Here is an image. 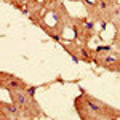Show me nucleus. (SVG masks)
<instances>
[{
    "instance_id": "f257e3e1",
    "label": "nucleus",
    "mask_w": 120,
    "mask_h": 120,
    "mask_svg": "<svg viewBox=\"0 0 120 120\" xmlns=\"http://www.w3.org/2000/svg\"><path fill=\"white\" fill-rule=\"evenodd\" d=\"M72 22V15L69 13L67 7L63 0H50V3L43 10L42 16L38 18L35 26L42 29L50 38L55 42L64 40V34L67 29H71Z\"/></svg>"
},
{
    "instance_id": "f03ea898",
    "label": "nucleus",
    "mask_w": 120,
    "mask_h": 120,
    "mask_svg": "<svg viewBox=\"0 0 120 120\" xmlns=\"http://www.w3.org/2000/svg\"><path fill=\"white\" fill-rule=\"evenodd\" d=\"M74 111L80 120H117L120 109L93 96L86 90L80 88V94L74 99Z\"/></svg>"
},
{
    "instance_id": "0eeeda50",
    "label": "nucleus",
    "mask_w": 120,
    "mask_h": 120,
    "mask_svg": "<svg viewBox=\"0 0 120 120\" xmlns=\"http://www.w3.org/2000/svg\"><path fill=\"white\" fill-rule=\"evenodd\" d=\"M59 45L63 46L67 55L74 59L75 63H85V64H93L94 63V48H91L86 43H82L79 40H61Z\"/></svg>"
},
{
    "instance_id": "6e6552de",
    "label": "nucleus",
    "mask_w": 120,
    "mask_h": 120,
    "mask_svg": "<svg viewBox=\"0 0 120 120\" xmlns=\"http://www.w3.org/2000/svg\"><path fill=\"white\" fill-rule=\"evenodd\" d=\"M32 85H29L24 79H21L18 75L0 71V88L5 91H16V90H29Z\"/></svg>"
},
{
    "instance_id": "9d476101",
    "label": "nucleus",
    "mask_w": 120,
    "mask_h": 120,
    "mask_svg": "<svg viewBox=\"0 0 120 120\" xmlns=\"http://www.w3.org/2000/svg\"><path fill=\"white\" fill-rule=\"evenodd\" d=\"M2 2H7V3H10L13 8H16V10H19V11H22L24 5L27 3L29 0H2Z\"/></svg>"
},
{
    "instance_id": "9b49d317",
    "label": "nucleus",
    "mask_w": 120,
    "mask_h": 120,
    "mask_svg": "<svg viewBox=\"0 0 120 120\" xmlns=\"http://www.w3.org/2000/svg\"><path fill=\"white\" fill-rule=\"evenodd\" d=\"M111 24L115 30H120V5H119V8H117V11H115V15L112 16Z\"/></svg>"
},
{
    "instance_id": "f8f14e48",
    "label": "nucleus",
    "mask_w": 120,
    "mask_h": 120,
    "mask_svg": "<svg viewBox=\"0 0 120 120\" xmlns=\"http://www.w3.org/2000/svg\"><path fill=\"white\" fill-rule=\"evenodd\" d=\"M111 45L115 48V50H119L120 51V30H115L114 32V35L111 38Z\"/></svg>"
},
{
    "instance_id": "39448f33",
    "label": "nucleus",
    "mask_w": 120,
    "mask_h": 120,
    "mask_svg": "<svg viewBox=\"0 0 120 120\" xmlns=\"http://www.w3.org/2000/svg\"><path fill=\"white\" fill-rule=\"evenodd\" d=\"M94 64L107 72L120 74V51L112 45H99L94 48Z\"/></svg>"
},
{
    "instance_id": "7ed1b4c3",
    "label": "nucleus",
    "mask_w": 120,
    "mask_h": 120,
    "mask_svg": "<svg viewBox=\"0 0 120 120\" xmlns=\"http://www.w3.org/2000/svg\"><path fill=\"white\" fill-rule=\"evenodd\" d=\"M38 86H30L29 90H16L10 91V99L18 106V109L22 114V119L26 120H35V119H43L46 114L43 112L42 106L35 99V91Z\"/></svg>"
},
{
    "instance_id": "20e7f679",
    "label": "nucleus",
    "mask_w": 120,
    "mask_h": 120,
    "mask_svg": "<svg viewBox=\"0 0 120 120\" xmlns=\"http://www.w3.org/2000/svg\"><path fill=\"white\" fill-rule=\"evenodd\" d=\"M75 2H80L86 11V16L101 26L111 24L112 16L115 15L120 5L119 0H75Z\"/></svg>"
},
{
    "instance_id": "1a4fd4ad",
    "label": "nucleus",
    "mask_w": 120,
    "mask_h": 120,
    "mask_svg": "<svg viewBox=\"0 0 120 120\" xmlns=\"http://www.w3.org/2000/svg\"><path fill=\"white\" fill-rule=\"evenodd\" d=\"M0 119L2 120H22V114L18 106L10 99V102L0 101Z\"/></svg>"
},
{
    "instance_id": "423d86ee",
    "label": "nucleus",
    "mask_w": 120,
    "mask_h": 120,
    "mask_svg": "<svg viewBox=\"0 0 120 120\" xmlns=\"http://www.w3.org/2000/svg\"><path fill=\"white\" fill-rule=\"evenodd\" d=\"M71 30L74 32L75 40L90 45V42L98 35V24L88 16H72Z\"/></svg>"
}]
</instances>
